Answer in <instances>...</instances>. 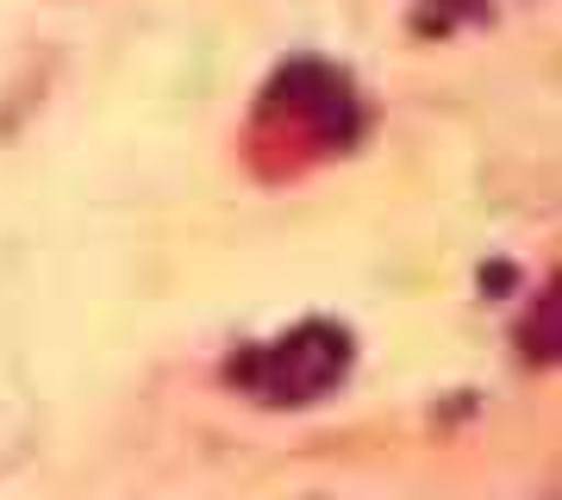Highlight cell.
I'll list each match as a JSON object with an SVG mask.
<instances>
[{
	"label": "cell",
	"mask_w": 562,
	"mask_h": 500,
	"mask_svg": "<svg viewBox=\"0 0 562 500\" xmlns=\"http://www.w3.org/2000/svg\"><path fill=\"white\" fill-rule=\"evenodd\" d=\"M344 369H350V332L331 325V320H306V325H294L288 338L238 357L232 376L250 381L269 407H306V400H319L325 388H338Z\"/></svg>",
	"instance_id": "6da1fadb"
},
{
	"label": "cell",
	"mask_w": 562,
	"mask_h": 500,
	"mask_svg": "<svg viewBox=\"0 0 562 500\" xmlns=\"http://www.w3.org/2000/svg\"><path fill=\"white\" fill-rule=\"evenodd\" d=\"M262 107H269L276 120L306 125V132L325 138V144H350L357 125H362V107H357V95H350V81H344L338 69H325V63H288V69L269 81Z\"/></svg>",
	"instance_id": "7a4b0ae2"
}]
</instances>
